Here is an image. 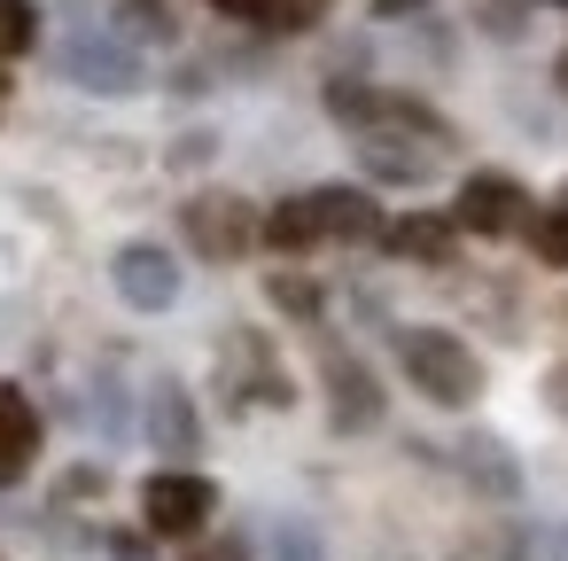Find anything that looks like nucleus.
Masks as SVG:
<instances>
[{"label":"nucleus","mask_w":568,"mask_h":561,"mask_svg":"<svg viewBox=\"0 0 568 561\" xmlns=\"http://www.w3.org/2000/svg\"><path fill=\"white\" fill-rule=\"evenodd\" d=\"M444 149H452V126L428 110V102H413V94H374V118L358 126V164L374 172V180H389V188H428L436 180V164H444Z\"/></svg>","instance_id":"f257e3e1"},{"label":"nucleus","mask_w":568,"mask_h":561,"mask_svg":"<svg viewBox=\"0 0 568 561\" xmlns=\"http://www.w3.org/2000/svg\"><path fill=\"white\" fill-rule=\"evenodd\" d=\"M397 367L428 405H475L483 398V359L452 335V328H397Z\"/></svg>","instance_id":"f03ea898"},{"label":"nucleus","mask_w":568,"mask_h":561,"mask_svg":"<svg viewBox=\"0 0 568 561\" xmlns=\"http://www.w3.org/2000/svg\"><path fill=\"white\" fill-rule=\"evenodd\" d=\"M265 553H273V561H327V545H320V530H312V522H273Z\"/></svg>","instance_id":"5701e85b"},{"label":"nucleus","mask_w":568,"mask_h":561,"mask_svg":"<svg viewBox=\"0 0 568 561\" xmlns=\"http://www.w3.org/2000/svg\"><path fill=\"white\" fill-rule=\"evenodd\" d=\"M180 234H187V250L203 266H242L257 250V211L242 196H226V188H203V196L180 203Z\"/></svg>","instance_id":"20e7f679"},{"label":"nucleus","mask_w":568,"mask_h":561,"mask_svg":"<svg viewBox=\"0 0 568 561\" xmlns=\"http://www.w3.org/2000/svg\"><path fill=\"white\" fill-rule=\"evenodd\" d=\"M560 561H568V530H560Z\"/></svg>","instance_id":"473e14b6"},{"label":"nucleus","mask_w":568,"mask_h":561,"mask_svg":"<svg viewBox=\"0 0 568 561\" xmlns=\"http://www.w3.org/2000/svg\"><path fill=\"white\" fill-rule=\"evenodd\" d=\"M552 87H560V94H568V48H560V63H552Z\"/></svg>","instance_id":"7c9ffc66"},{"label":"nucleus","mask_w":568,"mask_h":561,"mask_svg":"<svg viewBox=\"0 0 568 561\" xmlns=\"http://www.w3.org/2000/svg\"><path fill=\"white\" fill-rule=\"evenodd\" d=\"M211 149H219V141H211V133H187V141H180V149H172V164H180V172H187V164H203V157H211Z\"/></svg>","instance_id":"bb28decb"},{"label":"nucleus","mask_w":568,"mask_h":561,"mask_svg":"<svg viewBox=\"0 0 568 561\" xmlns=\"http://www.w3.org/2000/svg\"><path fill=\"white\" fill-rule=\"evenodd\" d=\"M320 374H327V421H335V437H366V429H382V382L366 374V359L320 343Z\"/></svg>","instance_id":"6e6552de"},{"label":"nucleus","mask_w":568,"mask_h":561,"mask_svg":"<svg viewBox=\"0 0 568 561\" xmlns=\"http://www.w3.org/2000/svg\"><path fill=\"white\" fill-rule=\"evenodd\" d=\"M219 514V483L195 468H156L141 483V522L149 538H203V522Z\"/></svg>","instance_id":"39448f33"},{"label":"nucleus","mask_w":568,"mask_h":561,"mask_svg":"<svg viewBox=\"0 0 568 561\" xmlns=\"http://www.w3.org/2000/svg\"><path fill=\"white\" fill-rule=\"evenodd\" d=\"M187 561H250V538H234V530H226V538H203Z\"/></svg>","instance_id":"a878e982"},{"label":"nucleus","mask_w":568,"mask_h":561,"mask_svg":"<svg viewBox=\"0 0 568 561\" xmlns=\"http://www.w3.org/2000/svg\"><path fill=\"white\" fill-rule=\"evenodd\" d=\"M452 561H537V545H529V522H475L452 545Z\"/></svg>","instance_id":"f3484780"},{"label":"nucleus","mask_w":568,"mask_h":561,"mask_svg":"<svg viewBox=\"0 0 568 561\" xmlns=\"http://www.w3.org/2000/svg\"><path fill=\"white\" fill-rule=\"evenodd\" d=\"M312 203V227H320V242H351V250H374L382 242V203L366 196V188H343V180H327V188H312L304 196Z\"/></svg>","instance_id":"9d476101"},{"label":"nucleus","mask_w":568,"mask_h":561,"mask_svg":"<svg viewBox=\"0 0 568 561\" xmlns=\"http://www.w3.org/2000/svg\"><path fill=\"white\" fill-rule=\"evenodd\" d=\"M32 40H40V9L32 0H0V63L32 56Z\"/></svg>","instance_id":"412c9836"},{"label":"nucleus","mask_w":568,"mask_h":561,"mask_svg":"<svg viewBox=\"0 0 568 561\" xmlns=\"http://www.w3.org/2000/svg\"><path fill=\"white\" fill-rule=\"evenodd\" d=\"M219 17H242V24H265V32H312L335 0H211Z\"/></svg>","instance_id":"2eb2a0df"},{"label":"nucleus","mask_w":568,"mask_h":561,"mask_svg":"<svg viewBox=\"0 0 568 561\" xmlns=\"http://www.w3.org/2000/svg\"><path fill=\"white\" fill-rule=\"evenodd\" d=\"M420 0H374V17H413Z\"/></svg>","instance_id":"c756f323"},{"label":"nucleus","mask_w":568,"mask_h":561,"mask_svg":"<svg viewBox=\"0 0 568 561\" xmlns=\"http://www.w3.org/2000/svg\"><path fill=\"white\" fill-rule=\"evenodd\" d=\"M110 281H118V297H125L133 312H172V304H180V258H172L164 242H125V250L110 258Z\"/></svg>","instance_id":"1a4fd4ad"},{"label":"nucleus","mask_w":568,"mask_h":561,"mask_svg":"<svg viewBox=\"0 0 568 561\" xmlns=\"http://www.w3.org/2000/svg\"><path fill=\"white\" fill-rule=\"evenodd\" d=\"M452 468L483 491V499H521V460H514V444L506 437H490V429H467L459 444H452Z\"/></svg>","instance_id":"ddd939ff"},{"label":"nucleus","mask_w":568,"mask_h":561,"mask_svg":"<svg viewBox=\"0 0 568 561\" xmlns=\"http://www.w3.org/2000/svg\"><path fill=\"white\" fill-rule=\"evenodd\" d=\"M32 460H40V405L17 382H0V483H17Z\"/></svg>","instance_id":"4468645a"},{"label":"nucleus","mask_w":568,"mask_h":561,"mask_svg":"<svg viewBox=\"0 0 568 561\" xmlns=\"http://www.w3.org/2000/svg\"><path fill=\"white\" fill-rule=\"evenodd\" d=\"M257 242H265V250H281V258L312 250V242H320V227H312V203H304V196H296V203H273V211L257 219Z\"/></svg>","instance_id":"a211bd4d"},{"label":"nucleus","mask_w":568,"mask_h":561,"mask_svg":"<svg viewBox=\"0 0 568 561\" xmlns=\"http://www.w3.org/2000/svg\"><path fill=\"white\" fill-rule=\"evenodd\" d=\"M219 398H226V413H250V405H265V413H288L296 405V382H288V367H281V351L257 335V328H226L219 335Z\"/></svg>","instance_id":"7ed1b4c3"},{"label":"nucleus","mask_w":568,"mask_h":561,"mask_svg":"<svg viewBox=\"0 0 568 561\" xmlns=\"http://www.w3.org/2000/svg\"><path fill=\"white\" fill-rule=\"evenodd\" d=\"M374 94H382V87H366V79H335V87H327V118L358 133V126L374 118Z\"/></svg>","instance_id":"4be33fe9"},{"label":"nucleus","mask_w":568,"mask_h":561,"mask_svg":"<svg viewBox=\"0 0 568 561\" xmlns=\"http://www.w3.org/2000/svg\"><path fill=\"white\" fill-rule=\"evenodd\" d=\"M102 491H110V475H102V468H79V475H63V491H55V499L71 507V499H102Z\"/></svg>","instance_id":"393cba45"},{"label":"nucleus","mask_w":568,"mask_h":561,"mask_svg":"<svg viewBox=\"0 0 568 561\" xmlns=\"http://www.w3.org/2000/svg\"><path fill=\"white\" fill-rule=\"evenodd\" d=\"M521 234H529V250H537V266H552V273H568V196L560 203H529V219H521Z\"/></svg>","instance_id":"6ab92c4d"},{"label":"nucleus","mask_w":568,"mask_h":561,"mask_svg":"<svg viewBox=\"0 0 568 561\" xmlns=\"http://www.w3.org/2000/svg\"><path fill=\"white\" fill-rule=\"evenodd\" d=\"M110 561H149V538H133V530H118V538H110Z\"/></svg>","instance_id":"c85d7f7f"},{"label":"nucleus","mask_w":568,"mask_h":561,"mask_svg":"<svg viewBox=\"0 0 568 561\" xmlns=\"http://www.w3.org/2000/svg\"><path fill=\"white\" fill-rule=\"evenodd\" d=\"M0 110H9V71H0Z\"/></svg>","instance_id":"2f4dec72"},{"label":"nucleus","mask_w":568,"mask_h":561,"mask_svg":"<svg viewBox=\"0 0 568 561\" xmlns=\"http://www.w3.org/2000/svg\"><path fill=\"white\" fill-rule=\"evenodd\" d=\"M452 219H459V234L506 242V234H521V219H529V188H521L514 172H467Z\"/></svg>","instance_id":"0eeeda50"},{"label":"nucleus","mask_w":568,"mask_h":561,"mask_svg":"<svg viewBox=\"0 0 568 561\" xmlns=\"http://www.w3.org/2000/svg\"><path fill=\"white\" fill-rule=\"evenodd\" d=\"M545 405H552V413H560V421H568V359H560V367H552V374H545Z\"/></svg>","instance_id":"cd10ccee"},{"label":"nucleus","mask_w":568,"mask_h":561,"mask_svg":"<svg viewBox=\"0 0 568 561\" xmlns=\"http://www.w3.org/2000/svg\"><path fill=\"white\" fill-rule=\"evenodd\" d=\"M118 40L125 48H172L180 40V9L172 0H118Z\"/></svg>","instance_id":"dca6fc26"},{"label":"nucleus","mask_w":568,"mask_h":561,"mask_svg":"<svg viewBox=\"0 0 568 561\" xmlns=\"http://www.w3.org/2000/svg\"><path fill=\"white\" fill-rule=\"evenodd\" d=\"M94 421H102L110 437L125 429V413H118V374H102V382H94Z\"/></svg>","instance_id":"b1692460"},{"label":"nucleus","mask_w":568,"mask_h":561,"mask_svg":"<svg viewBox=\"0 0 568 561\" xmlns=\"http://www.w3.org/2000/svg\"><path fill=\"white\" fill-rule=\"evenodd\" d=\"M382 250L405 258V266L452 273V266H459V219H452V211H405V219L382 227Z\"/></svg>","instance_id":"9b49d317"},{"label":"nucleus","mask_w":568,"mask_h":561,"mask_svg":"<svg viewBox=\"0 0 568 561\" xmlns=\"http://www.w3.org/2000/svg\"><path fill=\"white\" fill-rule=\"evenodd\" d=\"M149 444H156V460H203V413H195L187 382H172V374L149 390Z\"/></svg>","instance_id":"f8f14e48"},{"label":"nucleus","mask_w":568,"mask_h":561,"mask_svg":"<svg viewBox=\"0 0 568 561\" xmlns=\"http://www.w3.org/2000/svg\"><path fill=\"white\" fill-rule=\"evenodd\" d=\"M265 297H273L288 320H312V328H320V312H327V289H320L312 273H265Z\"/></svg>","instance_id":"aec40b11"},{"label":"nucleus","mask_w":568,"mask_h":561,"mask_svg":"<svg viewBox=\"0 0 568 561\" xmlns=\"http://www.w3.org/2000/svg\"><path fill=\"white\" fill-rule=\"evenodd\" d=\"M55 71H63L71 87H87V94H110V102L149 87L141 48H125L118 32H71V40H63V56H55Z\"/></svg>","instance_id":"423d86ee"}]
</instances>
